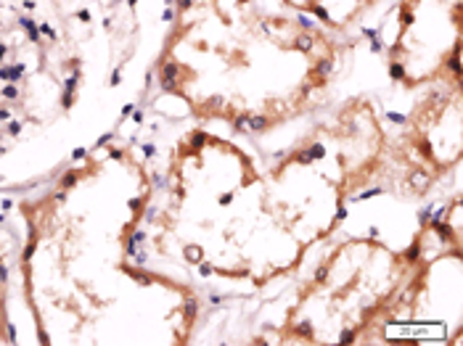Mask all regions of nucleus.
Segmentation results:
<instances>
[{
	"label": "nucleus",
	"mask_w": 463,
	"mask_h": 346,
	"mask_svg": "<svg viewBox=\"0 0 463 346\" xmlns=\"http://www.w3.org/2000/svg\"><path fill=\"white\" fill-rule=\"evenodd\" d=\"M353 339H355V333H353V331H345V333H342V344H350Z\"/></svg>",
	"instance_id": "f257e3e1"
},
{
	"label": "nucleus",
	"mask_w": 463,
	"mask_h": 346,
	"mask_svg": "<svg viewBox=\"0 0 463 346\" xmlns=\"http://www.w3.org/2000/svg\"><path fill=\"white\" fill-rule=\"evenodd\" d=\"M191 5V0H180V8H188Z\"/></svg>",
	"instance_id": "7ed1b4c3"
},
{
	"label": "nucleus",
	"mask_w": 463,
	"mask_h": 346,
	"mask_svg": "<svg viewBox=\"0 0 463 346\" xmlns=\"http://www.w3.org/2000/svg\"><path fill=\"white\" fill-rule=\"evenodd\" d=\"M185 312H188V317L194 320V314H196V302H194V299L188 302V307H185Z\"/></svg>",
	"instance_id": "f03ea898"
}]
</instances>
